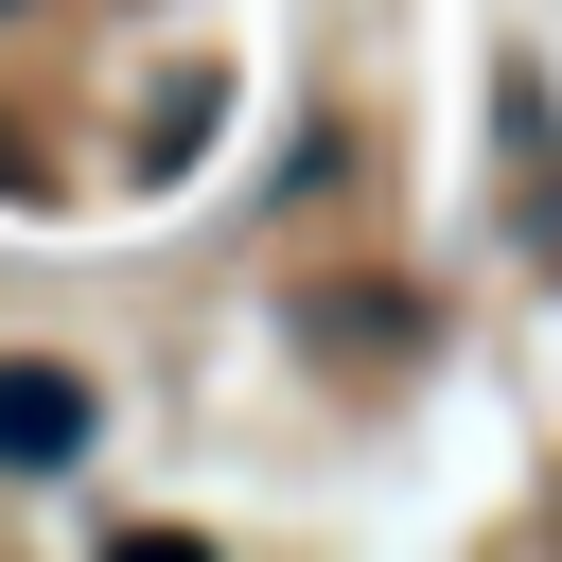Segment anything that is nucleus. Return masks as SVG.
<instances>
[{"label":"nucleus","mask_w":562,"mask_h":562,"mask_svg":"<svg viewBox=\"0 0 562 562\" xmlns=\"http://www.w3.org/2000/svg\"><path fill=\"white\" fill-rule=\"evenodd\" d=\"M88 457V386L70 369H0V474H70Z\"/></svg>","instance_id":"f257e3e1"},{"label":"nucleus","mask_w":562,"mask_h":562,"mask_svg":"<svg viewBox=\"0 0 562 562\" xmlns=\"http://www.w3.org/2000/svg\"><path fill=\"white\" fill-rule=\"evenodd\" d=\"M492 123H509V211H527V246L562 263V176H544V88L509 70V88H492Z\"/></svg>","instance_id":"f03ea898"}]
</instances>
